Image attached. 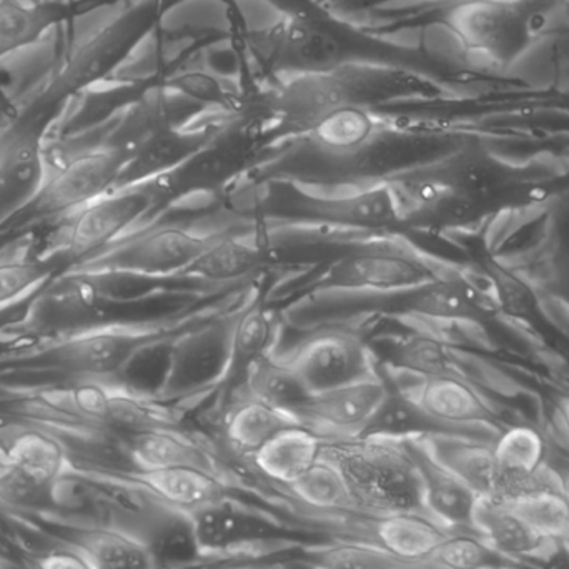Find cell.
<instances>
[{
  "label": "cell",
  "instance_id": "ab89813d",
  "mask_svg": "<svg viewBox=\"0 0 569 569\" xmlns=\"http://www.w3.org/2000/svg\"><path fill=\"white\" fill-rule=\"evenodd\" d=\"M497 290V300L500 301L505 310L511 311V313H520L533 305V295L525 288L520 280L513 279L507 273L498 277Z\"/></svg>",
  "mask_w": 569,
  "mask_h": 569
},
{
  "label": "cell",
  "instance_id": "8992f818",
  "mask_svg": "<svg viewBox=\"0 0 569 569\" xmlns=\"http://www.w3.org/2000/svg\"><path fill=\"white\" fill-rule=\"evenodd\" d=\"M167 207L169 196L162 177L116 187L89 206L62 217L47 256L66 257L73 263L96 256L159 219Z\"/></svg>",
  "mask_w": 569,
  "mask_h": 569
},
{
  "label": "cell",
  "instance_id": "484cf974",
  "mask_svg": "<svg viewBox=\"0 0 569 569\" xmlns=\"http://www.w3.org/2000/svg\"><path fill=\"white\" fill-rule=\"evenodd\" d=\"M381 136L383 129L367 106H347L320 120L307 139L321 156L353 160L370 152Z\"/></svg>",
  "mask_w": 569,
  "mask_h": 569
},
{
  "label": "cell",
  "instance_id": "ee69618b",
  "mask_svg": "<svg viewBox=\"0 0 569 569\" xmlns=\"http://www.w3.org/2000/svg\"><path fill=\"white\" fill-rule=\"evenodd\" d=\"M558 415H560L561 423H563L565 430L569 435V397L561 398L558 403Z\"/></svg>",
  "mask_w": 569,
  "mask_h": 569
},
{
  "label": "cell",
  "instance_id": "4dcf8cb0",
  "mask_svg": "<svg viewBox=\"0 0 569 569\" xmlns=\"http://www.w3.org/2000/svg\"><path fill=\"white\" fill-rule=\"evenodd\" d=\"M239 388L291 417L311 395L297 371L277 351L253 365Z\"/></svg>",
  "mask_w": 569,
  "mask_h": 569
},
{
  "label": "cell",
  "instance_id": "b9f144b4",
  "mask_svg": "<svg viewBox=\"0 0 569 569\" xmlns=\"http://www.w3.org/2000/svg\"><path fill=\"white\" fill-rule=\"evenodd\" d=\"M17 471L13 467L12 455H10L9 443H7L3 433H0V488L16 478Z\"/></svg>",
  "mask_w": 569,
  "mask_h": 569
},
{
  "label": "cell",
  "instance_id": "4fadbf2b",
  "mask_svg": "<svg viewBox=\"0 0 569 569\" xmlns=\"http://www.w3.org/2000/svg\"><path fill=\"white\" fill-rule=\"evenodd\" d=\"M277 333L279 323L276 311L267 297L266 287L256 279L247 287L242 301L230 315L226 370L212 397L236 391L246 380L250 368L276 351Z\"/></svg>",
  "mask_w": 569,
  "mask_h": 569
},
{
  "label": "cell",
  "instance_id": "7c38bea8",
  "mask_svg": "<svg viewBox=\"0 0 569 569\" xmlns=\"http://www.w3.org/2000/svg\"><path fill=\"white\" fill-rule=\"evenodd\" d=\"M390 391L383 373L311 393L295 418L323 438H353L363 433Z\"/></svg>",
  "mask_w": 569,
  "mask_h": 569
},
{
  "label": "cell",
  "instance_id": "f6af8a7d",
  "mask_svg": "<svg viewBox=\"0 0 569 569\" xmlns=\"http://www.w3.org/2000/svg\"><path fill=\"white\" fill-rule=\"evenodd\" d=\"M284 569H320L311 565L308 560L293 561V563H288Z\"/></svg>",
  "mask_w": 569,
  "mask_h": 569
},
{
  "label": "cell",
  "instance_id": "e0dca14e",
  "mask_svg": "<svg viewBox=\"0 0 569 569\" xmlns=\"http://www.w3.org/2000/svg\"><path fill=\"white\" fill-rule=\"evenodd\" d=\"M497 458L495 500L511 503L525 493L550 481L543 478L547 445L540 431L531 427H513L493 445Z\"/></svg>",
  "mask_w": 569,
  "mask_h": 569
},
{
  "label": "cell",
  "instance_id": "44dd1931",
  "mask_svg": "<svg viewBox=\"0 0 569 569\" xmlns=\"http://www.w3.org/2000/svg\"><path fill=\"white\" fill-rule=\"evenodd\" d=\"M157 503L193 513L199 508L227 497L223 475L202 468H163V470L126 473Z\"/></svg>",
  "mask_w": 569,
  "mask_h": 569
},
{
  "label": "cell",
  "instance_id": "83f0119b",
  "mask_svg": "<svg viewBox=\"0 0 569 569\" xmlns=\"http://www.w3.org/2000/svg\"><path fill=\"white\" fill-rule=\"evenodd\" d=\"M90 569H159L142 535L110 523H92L73 538Z\"/></svg>",
  "mask_w": 569,
  "mask_h": 569
},
{
  "label": "cell",
  "instance_id": "f1b7e54d",
  "mask_svg": "<svg viewBox=\"0 0 569 569\" xmlns=\"http://www.w3.org/2000/svg\"><path fill=\"white\" fill-rule=\"evenodd\" d=\"M473 530L478 531L495 550L523 563L527 558L543 553L551 541L537 533L517 511L495 498H480L475 508Z\"/></svg>",
  "mask_w": 569,
  "mask_h": 569
},
{
  "label": "cell",
  "instance_id": "8fae6325",
  "mask_svg": "<svg viewBox=\"0 0 569 569\" xmlns=\"http://www.w3.org/2000/svg\"><path fill=\"white\" fill-rule=\"evenodd\" d=\"M380 370L388 383L413 401L425 415L458 433L480 438L478 427L493 421L487 401L461 375L421 377L381 365Z\"/></svg>",
  "mask_w": 569,
  "mask_h": 569
},
{
  "label": "cell",
  "instance_id": "d590c367",
  "mask_svg": "<svg viewBox=\"0 0 569 569\" xmlns=\"http://www.w3.org/2000/svg\"><path fill=\"white\" fill-rule=\"evenodd\" d=\"M428 569H521V561L511 560L495 550L478 531H450L428 561Z\"/></svg>",
  "mask_w": 569,
  "mask_h": 569
},
{
  "label": "cell",
  "instance_id": "6da1fadb",
  "mask_svg": "<svg viewBox=\"0 0 569 569\" xmlns=\"http://www.w3.org/2000/svg\"><path fill=\"white\" fill-rule=\"evenodd\" d=\"M247 287L199 300L167 315L133 320H97L36 338L0 357V371L50 373L59 378H123L130 365L152 348L172 345L189 331L232 313Z\"/></svg>",
  "mask_w": 569,
  "mask_h": 569
},
{
  "label": "cell",
  "instance_id": "74e56055",
  "mask_svg": "<svg viewBox=\"0 0 569 569\" xmlns=\"http://www.w3.org/2000/svg\"><path fill=\"white\" fill-rule=\"evenodd\" d=\"M320 569H398L403 568L383 547L363 541H337L317 548L308 558Z\"/></svg>",
  "mask_w": 569,
  "mask_h": 569
},
{
  "label": "cell",
  "instance_id": "7bdbcfd3",
  "mask_svg": "<svg viewBox=\"0 0 569 569\" xmlns=\"http://www.w3.org/2000/svg\"><path fill=\"white\" fill-rule=\"evenodd\" d=\"M558 287H560L561 295L569 303V257L561 266L560 272H558Z\"/></svg>",
  "mask_w": 569,
  "mask_h": 569
},
{
  "label": "cell",
  "instance_id": "8d00e7d4",
  "mask_svg": "<svg viewBox=\"0 0 569 569\" xmlns=\"http://www.w3.org/2000/svg\"><path fill=\"white\" fill-rule=\"evenodd\" d=\"M508 505L545 540H568L569 501L560 485H543Z\"/></svg>",
  "mask_w": 569,
  "mask_h": 569
},
{
  "label": "cell",
  "instance_id": "ba28073f",
  "mask_svg": "<svg viewBox=\"0 0 569 569\" xmlns=\"http://www.w3.org/2000/svg\"><path fill=\"white\" fill-rule=\"evenodd\" d=\"M282 357L311 393L380 373L367 335L348 325H320Z\"/></svg>",
  "mask_w": 569,
  "mask_h": 569
},
{
  "label": "cell",
  "instance_id": "7a4b0ae2",
  "mask_svg": "<svg viewBox=\"0 0 569 569\" xmlns=\"http://www.w3.org/2000/svg\"><path fill=\"white\" fill-rule=\"evenodd\" d=\"M247 222L232 216L156 219L102 252L72 263L67 272L100 280H182L210 247Z\"/></svg>",
  "mask_w": 569,
  "mask_h": 569
},
{
  "label": "cell",
  "instance_id": "ffe728a7",
  "mask_svg": "<svg viewBox=\"0 0 569 569\" xmlns=\"http://www.w3.org/2000/svg\"><path fill=\"white\" fill-rule=\"evenodd\" d=\"M222 123L192 122L182 127L163 130L147 140L127 163L120 186L157 179L172 172L177 167L196 156L219 132Z\"/></svg>",
  "mask_w": 569,
  "mask_h": 569
},
{
  "label": "cell",
  "instance_id": "f35d334b",
  "mask_svg": "<svg viewBox=\"0 0 569 569\" xmlns=\"http://www.w3.org/2000/svg\"><path fill=\"white\" fill-rule=\"evenodd\" d=\"M166 87L199 103L206 110H232V103L236 102L233 93L227 89L219 77L202 70L177 73L166 83Z\"/></svg>",
  "mask_w": 569,
  "mask_h": 569
},
{
  "label": "cell",
  "instance_id": "277c9868",
  "mask_svg": "<svg viewBox=\"0 0 569 569\" xmlns=\"http://www.w3.org/2000/svg\"><path fill=\"white\" fill-rule=\"evenodd\" d=\"M397 73L347 63L331 72L298 73L283 77L282 83L263 99L266 113L280 133L307 136L335 110L367 106L398 89Z\"/></svg>",
  "mask_w": 569,
  "mask_h": 569
},
{
  "label": "cell",
  "instance_id": "e575fe53",
  "mask_svg": "<svg viewBox=\"0 0 569 569\" xmlns=\"http://www.w3.org/2000/svg\"><path fill=\"white\" fill-rule=\"evenodd\" d=\"M287 491L298 503L320 513L357 511L343 473L335 461L323 453L310 470L305 471L295 483L287 487Z\"/></svg>",
  "mask_w": 569,
  "mask_h": 569
},
{
  "label": "cell",
  "instance_id": "cb8c5ba5",
  "mask_svg": "<svg viewBox=\"0 0 569 569\" xmlns=\"http://www.w3.org/2000/svg\"><path fill=\"white\" fill-rule=\"evenodd\" d=\"M435 461L460 478L480 498L497 490V458L493 445L468 435L438 433L417 438Z\"/></svg>",
  "mask_w": 569,
  "mask_h": 569
},
{
  "label": "cell",
  "instance_id": "bcb514c9",
  "mask_svg": "<svg viewBox=\"0 0 569 569\" xmlns=\"http://www.w3.org/2000/svg\"><path fill=\"white\" fill-rule=\"evenodd\" d=\"M560 488H561V491H563L565 497H567L568 501H569V471H567V473H565V475H561Z\"/></svg>",
  "mask_w": 569,
  "mask_h": 569
},
{
  "label": "cell",
  "instance_id": "ac0fdd59",
  "mask_svg": "<svg viewBox=\"0 0 569 569\" xmlns=\"http://www.w3.org/2000/svg\"><path fill=\"white\" fill-rule=\"evenodd\" d=\"M3 437L9 443L17 475L40 490L50 493L53 485L76 468L67 445L46 428L20 421Z\"/></svg>",
  "mask_w": 569,
  "mask_h": 569
},
{
  "label": "cell",
  "instance_id": "5b68a950",
  "mask_svg": "<svg viewBox=\"0 0 569 569\" xmlns=\"http://www.w3.org/2000/svg\"><path fill=\"white\" fill-rule=\"evenodd\" d=\"M283 220L318 223L370 239L403 229L397 196L387 177L338 183L291 182Z\"/></svg>",
  "mask_w": 569,
  "mask_h": 569
},
{
  "label": "cell",
  "instance_id": "d4e9b609",
  "mask_svg": "<svg viewBox=\"0 0 569 569\" xmlns=\"http://www.w3.org/2000/svg\"><path fill=\"white\" fill-rule=\"evenodd\" d=\"M325 438L305 425L279 431L249 461L257 475L287 488L310 470L323 453Z\"/></svg>",
  "mask_w": 569,
  "mask_h": 569
},
{
  "label": "cell",
  "instance_id": "603a6c76",
  "mask_svg": "<svg viewBox=\"0 0 569 569\" xmlns=\"http://www.w3.org/2000/svg\"><path fill=\"white\" fill-rule=\"evenodd\" d=\"M420 169L478 207H483L488 200H493L518 182L513 170L478 152L458 153L441 162L420 166Z\"/></svg>",
  "mask_w": 569,
  "mask_h": 569
},
{
  "label": "cell",
  "instance_id": "30bf717a",
  "mask_svg": "<svg viewBox=\"0 0 569 569\" xmlns=\"http://www.w3.org/2000/svg\"><path fill=\"white\" fill-rule=\"evenodd\" d=\"M253 52L279 77L331 72L350 63L343 40L313 17L295 13L252 37Z\"/></svg>",
  "mask_w": 569,
  "mask_h": 569
},
{
  "label": "cell",
  "instance_id": "836d02e7",
  "mask_svg": "<svg viewBox=\"0 0 569 569\" xmlns=\"http://www.w3.org/2000/svg\"><path fill=\"white\" fill-rule=\"evenodd\" d=\"M390 385V383H388ZM438 433H458L425 415L413 401L391 387L383 403L371 418L360 437L390 438V440H417ZM471 437V435H468Z\"/></svg>",
  "mask_w": 569,
  "mask_h": 569
},
{
  "label": "cell",
  "instance_id": "f546056e",
  "mask_svg": "<svg viewBox=\"0 0 569 569\" xmlns=\"http://www.w3.org/2000/svg\"><path fill=\"white\" fill-rule=\"evenodd\" d=\"M142 530L140 535L149 545L159 569L186 568L203 557L192 517L186 511L160 505Z\"/></svg>",
  "mask_w": 569,
  "mask_h": 569
},
{
  "label": "cell",
  "instance_id": "7dc6e473",
  "mask_svg": "<svg viewBox=\"0 0 569 569\" xmlns=\"http://www.w3.org/2000/svg\"><path fill=\"white\" fill-rule=\"evenodd\" d=\"M398 569H418V568H413V567H403V568H398Z\"/></svg>",
  "mask_w": 569,
  "mask_h": 569
},
{
  "label": "cell",
  "instance_id": "1f68e13d",
  "mask_svg": "<svg viewBox=\"0 0 569 569\" xmlns=\"http://www.w3.org/2000/svg\"><path fill=\"white\" fill-rule=\"evenodd\" d=\"M53 259L20 243L0 253V311L36 297L52 280Z\"/></svg>",
  "mask_w": 569,
  "mask_h": 569
},
{
  "label": "cell",
  "instance_id": "52a82bcc",
  "mask_svg": "<svg viewBox=\"0 0 569 569\" xmlns=\"http://www.w3.org/2000/svg\"><path fill=\"white\" fill-rule=\"evenodd\" d=\"M430 259L397 239V233L351 243L310 284L315 295H385L441 279Z\"/></svg>",
  "mask_w": 569,
  "mask_h": 569
},
{
  "label": "cell",
  "instance_id": "7402d4cb",
  "mask_svg": "<svg viewBox=\"0 0 569 569\" xmlns=\"http://www.w3.org/2000/svg\"><path fill=\"white\" fill-rule=\"evenodd\" d=\"M222 420V435L230 453L250 460L267 441L291 425L300 423L287 411L272 407L237 388Z\"/></svg>",
  "mask_w": 569,
  "mask_h": 569
},
{
  "label": "cell",
  "instance_id": "d6a6232c",
  "mask_svg": "<svg viewBox=\"0 0 569 569\" xmlns=\"http://www.w3.org/2000/svg\"><path fill=\"white\" fill-rule=\"evenodd\" d=\"M59 19L57 3L0 0V59L39 42Z\"/></svg>",
  "mask_w": 569,
  "mask_h": 569
},
{
  "label": "cell",
  "instance_id": "9a60e30c",
  "mask_svg": "<svg viewBox=\"0 0 569 569\" xmlns=\"http://www.w3.org/2000/svg\"><path fill=\"white\" fill-rule=\"evenodd\" d=\"M203 555L226 553L280 540L284 528L276 518L229 498L190 513Z\"/></svg>",
  "mask_w": 569,
  "mask_h": 569
},
{
  "label": "cell",
  "instance_id": "60d3db41",
  "mask_svg": "<svg viewBox=\"0 0 569 569\" xmlns=\"http://www.w3.org/2000/svg\"><path fill=\"white\" fill-rule=\"evenodd\" d=\"M36 569H90L76 548H60L43 555L37 560Z\"/></svg>",
  "mask_w": 569,
  "mask_h": 569
},
{
  "label": "cell",
  "instance_id": "2e32d148",
  "mask_svg": "<svg viewBox=\"0 0 569 569\" xmlns=\"http://www.w3.org/2000/svg\"><path fill=\"white\" fill-rule=\"evenodd\" d=\"M127 457L132 471L163 470V468H202L223 475L216 451L182 427H162L127 435ZM130 471V473H132Z\"/></svg>",
  "mask_w": 569,
  "mask_h": 569
},
{
  "label": "cell",
  "instance_id": "3957f363",
  "mask_svg": "<svg viewBox=\"0 0 569 569\" xmlns=\"http://www.w3.org/2000/svg\"><path fill=\"white\" fill-rule=\"evenodd\" d=\"M323 455L343 473L357 511L373 518L427 513L420 468L407 440L325 438Z\"/></svg>",
  "mask_w": 569,
  "mask_h": 569
},
{
  "label": "cell",
  "instance_id": "d6986e66",
  "mask_svg": "<svg viewBox=\"0 0 569 569\" xmlns=\"http://www.w3.org/2000/svg\"><path fill=\"white\" fill-rule=\"evenodd\" d=\"M423 481L425 510L447 530H473L478 497L460 478L441 467L418 440H407Z\"/></svg>",
  "mask_w": 569,
  "mask_h": 569
},
{
  "label": "cell",
  "instance_id": "9c48e42d",
  "mask_svg": "<svg viewBox=\"0 0 569 569\" xmlns=\"http://www.w3.org/2000/svg\"><path fill=\"white\" fill-rule=\"evenodd\" d=\"M129 160L123 150L106 140L63 152L53 160L49 156L46 186L33 207L62 219L119 187Z\"/></svg>",
  "mask_w": 569,
  "mask_h": 569
},
{
  "label": "cell",
  "instance_id": "5bb4252c",
  "mask_svg": "<svg viewBox=\"0 0 569 569\" xmlns=\"http://www.w3.org/2000/svg\"><path fill=\"white\" fill-rule=\"evenodd\" d=\"M49 173V152L39 132L12 127L0 136V226L36 206Z\"/></svg>",
  "mask_w": 569,
  "mask_h": 569
},
{
  "label": "cell",
  "instance_id": "4316f807",
  "mask_svg": "<svg viewBox=\"0 0 569 569\" xmlns=\"http://www.w3.org/2000/svg\"><path fill=\"white\" fill-rule=\"evenodd\" d=\"M375 541L405 567H427L450 530L425 511L375 518Z\"/></svg>",
  "mask_w": 569,
  "mask_h": 569
}]
</instances>
